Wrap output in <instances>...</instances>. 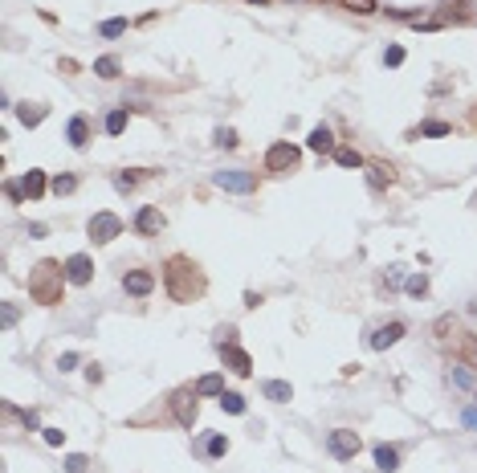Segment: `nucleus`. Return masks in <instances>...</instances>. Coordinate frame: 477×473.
<instances>
[{
	"label": "nucleus",
	"instance_id": "nucleus-1",
	"mask_svg": "<svg viewBox=\"0 0 477 473\" xmlns=\"http://www.w3.org/2000/svg\"><path fill=\"white\" fill-rule=\"evenodd\" d=\"M164 286H168V294L172 302H196L204 294V273H200V265L188 258H172L164 265Z\"/></svg>",
	"mask_w": 477,
	"mask_h": 473
},
{
	"label": "nucleus",
	"instance_id": "nucleus-2",
	"mask_svg": "<svg viewBox=\"0 0 477 473\" xmlns=\"http://www.w3.org/2000/svg\"><path fill=\"white\" fill-rule=\"evenodd\" d=\"M61 282H70V278H66V265H57V261H37V265L29 269V298L41 302V306L61 302Z\"/></svg>",
	"mask_w": 477,
	"mask_h": 473
},
{
	"label": "nucleus",
	"instance_id": "nucleus-3",
	"mask_svg": "<svg viewBox=\"0 0 477 473\" xmlns=\"http://www.w3.org/2000/svg\"><path fill=\"white\" fill-rule=\"evenodd\" d=\"M123 233V220L115 213H98V216H90V241H98V245H110L115 237Z\"/></svg>",
	"mask_w": 477,
	"mask_h": 473
},
{
	"label": "nucleus",
	"instance_id": "nucleus-4",
	"mask_svg": "<svg viewBox=\"0 0 477 473\" xmlns=\"http://www.w3.org/2000/svg\"><path fill=\"white\" fill-rule=\"evenodd\" d=\"M327 449H331L339 461H351V457L363 449V441H359V432H351V429H335L327 436Z\"/></svg>",
	"mask_w": 477,
	"mask_h": 473
},
{
	"label": "nucleus",
	"instance_id": "nucleus-5",
	"mask_svg": "<svg viewBox=\"0 0 477 473\" xmlns=\"http://www.w3.org/2000/svg\"><path fill=\"white\" fill-rule=\"evenodd\" d=\"M265 168H269V172H290V168H298V147H294V143H273V147L265 151Z\"/></svg>",
	"mask_w": 477,
	"mask_h": 473
},
{
	"label": "nucleus",
	"instance_id": "nucleus-6",
	"mask_svg": "<svg viewBox=\"0 0 477 473\" xmlns=\"http://www.w3.org/2000/svg\"><path fill=\"white\" fill-rule=\"evenodd\" d=\"M213 184L224 188V192H253L257 188V175L253 172H241V168H228V172H217Z\"/></svg>",
	"mask_w": 477,
	"mask_h": 473
},
{
	"label": "nucleus",
	"instance_id": "nucleus-7",
	"mask_svg": "<svg viewBox=\"0 0 477 473\" xmlns=\"http://www.w3.org/2000/svg\"><path fill=\"white\" fill-rule=\"evenodd\" d=\"M172 412H175V421H179L184 429H192V425H196V412H200V408H196V392H175Z\"/></svg>",
	"mask_w": 477,
	"mask_h": 473
},
{
	"label": "nucleus",
	"instance_id": "nucleus-8",
	"mask_svg": "<svg viewBox=\"0 0 477 473\" xmlns=\"http://www.w3.org/2000/svg\"><path fill=\"white\" fill-rule=\"evenodd\" d=\"M66 278H70V286H86L90 278H94V261L86 253H74V258L66 261Z\"/></svg>",
	"mask_w": 477,
	"mask_h": 473
},
{
	"label": "nucleus",
	"instance_id": "nucleus-9",
	"mask_svg": "<svg viewBox=\"0 0 477 473\" xmlns=\"http://www.w3.org/2000/svg\"><path fill=\"white\" fill-rule=\"evenodd\" d=\"M123 290L135 294V298H143V294H151V290H155V278H151L147 269H130L127 278H123Z\"/></svg>",
	"mask_w": 477,
	"mask_h": 473
},
{
	"label": "nucleus",
	"instance_id": "nucleus-10",
	"mask_svg": "<svg viewBox=\"0 0 477 473\" xmlns=\"http://www.w3.org/2000/svg\"><path fill=\"white\" fill-rule=\"evenodd\" d=\"M164 224H168V220H164V213H159V209H151V204H147V209H139V216H135V229H139L143 237H155Z\"/></svg>",
	"mask_w": 477,
	"mask_h": 473
},
{
	"label": "nucleus",
	"instance_id": "nucleus-11",
	"mask_svg": "<svg viewBox=\"0 0 477 473\" xmlns=\"http://www.w3.org/2000/svg\"><path fill=\"white\" fill-rule=\"evenodd\" d=\"M400 339H404V322H388V327H380L367 343L376 347V351H388V347H396Z\"/></svg>",
	"mask_w": 477,
	"mask_h": 473
},
{
	"label": "nucleus",
	"instance_id": "nucleus-12",
	"mask_svg": "<svg viewBox=\"0 0 477 473\" xmlns=\"http://www.w3.org/2000/svg\"><path fill=\"white\" fill-rule=\"evenodd\" d=\"M21 188H25V200H41L45 188H49V180H45V172L29 168V172H25V180H21Z\"/></svg>",
	"mask_w": 477,
	"mask_h": 473
},
{
	"label": "nucleus",
	"instance_id": "nucleus-13",
	"mask_svg": "<svg viewBox=\"0 0 477 473\" xmlns=\"http://www.w3.org/2000/svg\"><path fill=\"white\" fill-rule=\"evenodd\" d=\"M220 351H224V363H228V367H233V371H237V376H249V371H253V359H249V355H245V351H241V347H220Z\"/></svg>",
	"mask_w": 477,
	"mask_h": 473
},
{
	"label": "nucleus",
	"instance_id": "nucleus-14",
	"mask_svg": "<svg viewBox=\"0 0 477 473\" xmlns=\"http://www.w3.org/2000/svg\"><path fill=\"white\" fill-rule=\"evenodd\" d=\"M66 139H70V147H78V151H82V147L90 143V123L82 119V115H78V119H70V127H66Z\"/></svg>",
	"mask_w": 477,
	"mask_h": 473
},
{
	"label": "nucleus",
	"instance_id": "nucleus-15",
	"mask_svg": "<svg viewBox=\"0 0 477 473\" xmlns=\"http://www.w3.org/2000/svg\"><path fill=\"white\" fill-rule=\"evenodd\" d=\"M45 115H49V106H41V102H21V106H17V119H21L25 127H37Z\"/></svg>",
	"mask_w": 477,
	"mask_h": 473
},
{
	"label": "nucleus",
	"instance_id": "nucleus-16",
	"mask_svg": "<svg viewBox=\"0 0 477 473\" xmlns=\"http://www.w3.org/2000/svg\"><path fill=\"white\" fill-rule=\"evenodd\" d=\"M306 147L318 151V155H327V151H335V135H331L327 127H314L310 131V139H306Z\"/></svg>",
	"mask_w": 477,
	"mask_h": 473
},
{
	"label": "nucleus",
	"instance_id": "nucleus-17",
	"mask_svg": "<svg viewBox=\"0 0 477 473\" xmlns=\"http://www.w3.org/2000/svg\"><path fill=\"white\" fill-rule=\"evenodd\" d=\"M391 180H396V168H391V164H367V184H371V188H388Z\"/></svg>",
	"mask_w": 477,
	"mask_h": 473
},
{
	"label": "nucleus",
	"instance_id": "nucleus-18",
	"mask_svg": "<svg viewBox=\"0 0 477 473\" xmlns=\"http://www.w3.org/2000/svg\"><path fill=\"white\" fill-rule=\"evenodd\" d=\"M261 392H265V400H273V404H286V400L294 396V387L286 384V380H265Z\"/></svg>",
	"mask_w": 477,
	"mask_h": 473
},
{
	"label": "nucleus",
	"instance_id": "nucleus-19",
	"mask_svg": "<svg viewBox=\"0 0 477 473\" xmlns=\"http://www.w3.org/2000/svg\"><path fill=\"white\" fill-rule=\"evenodd\" d=\"M376 465L384 473H391V470H400V453L391 449V445H376Z\"/></svg>",
	"mask_w": 477,
	"mask_h": 473
},
{
	"label": "nucleus",
	"instance_id": "nucleus-20",
	"mask_svg": "<svg viewBox=\"0 0 477 473\" xmlns=\"http://www.w3.org/2000/svg\"><path fill=\"white\" fill-rule=\"evenodd\" d=\"M196 396H224V380H220V376H200V380H196Z\"/></svg>",
	"mask_w": 477,
	"mask_h": 473
},
{
	"label": "nucleus",
	"instance_id": "nucleus-21",
	"mask_svg": "<svg viewBox=\"0 0 477 473\" xmlns=\"http://www.w3.org/2000/svg\"><path fill=\"white\" fill-rule=\"evenodd\" d=\"M335 160H339L343 168H363V155H359L355 147H335Z\"/></svg>",
	"mask_w": 477,
	"mask_h": 473
},
{
	"label": "nucleus",
	"instance_id": "nucleus-22",
	"mask_svg": "<svg viewBox=\"0 0 477 473\" xmlns=\"http://www.w3.org/2000/svg\"><path fill=\"white\" fill-rule=\"evenodd\" d=\"M94 74H98V78H119V57H98V61H94Z\"/></svg>",
	"mask_w": 477,
	"mask_h": 473
},
{
	"label": "nucleus",
	"instance_id": "nucleus-23",
	"mask_svg": "<svg viewBox=\"0 0 477 473\" xmlns=\"http://www.w3.org/2000/svg\"><path fill=\"white\" fill-rule=\"evenodd\" d=\"M220 408H224V412H233V416H241V412H245V396L224 392V396H220Z\"/></svg>",
	"mask_w": 477,
	"mask_h": 473
},
{
	"label": "nucleus",
	"instance_id": "nucleus-24",
	"mask_svg": "<svg viewBox=\"0 0 477 473\" xmlns=\"http://www.w3.org/2000/svg\"><path fill=\"white\" fill-rule=\"evenodd\" d=\"M204 453H208V457H224V453H228V436L213 432V436L204 441Z\"/></svg>",
	"mask_w": 477,
	"mask_h": 473
},
{
	"label": "nucleus",
	"instance_id": "nucleus-25",
	"mask_svg": "<svg viewBox=\"0 0 477 473\" xmlns=\"http://www.w3.org/2000/svg\"><path fill=\"white\" fill-rule=\"evenodd\" d=\"M127 131V110H110L106 115V135H123Z\"/></svg>",
	"mask_w": 477,
	"mask_h": 473
},
{
	"label": "nucleus",
	"instance_id": "nucleus-26",
	"mask_svg": "<svg viewBox=\"0 0 477 473\" xmlns=\"http://www.w3.org/2000/svg\"><path fill=\"white\" fill-rule=\"evenodd\" d=\"M127 33V21L115 17V21H102V37H123Z\"/></svg>",
	"mask_w": 477,
	"mask_h": 473
},
{
	"label": "nucleus",
	"instance_id": "nucleus-27",
	"mask_svg": "<svg viewBox=\"0 0 477 473\" xmlns=\"http://www.w3.org/2000/svg\"><path fill=\"white\" fill-rule=\"evenodd\" d=\"M49 188H53V192H57V196H70V192H74V188H78V180H74V175H57V180H53V184H49Z\"/></svg>",
	"mask_w": 477,
	"mask_h": 473
},
{
	"label": "nucleus",
	"instance_id": "nucleus-28",
	"mask_svg": "<svg viewBox=\"0 0 477 473\" xmlns=\"http://www.w3.org/2000/svg\"><path fill=\"white\" fill-rule=\"evenodd\" d=\"M404 286H408V294H412V298H420V294H429V278H425V273H416V278H408Z\"/></svg>",
	"mask_w": 477,
	"mask_h": 473
},
{
	"label": "nucleus",
	"instance_id": "nucleus-29",
	"mask_svg": "<svg viewBox=\"0 0 477 473\" xmlns=\"http://www.w3.org/2000/svg\"><path fill=\"white\" fill-rule=\"evenodd\" d=\"M343 8L359 12V17H371V12H376V0H343Z\"/></svg>",
	"mask_w": 477,
	"mask_h": 473
},
{
	"label": "nucleus",
	"instance_id": "nucleus-30",
	"mask_svg": "<svg viewBox=\"0 0 477 473\" xmlns=\"http://www.w3.org/2000/svg\"><path fill=\"white\" fill-rule=\"evenodd\" d=\"M213 143H217V147H237V131H233V127H217Z\"/></svg>",
	"mask_w": 477,
	"mask_h": 473
},
{
	"label": "nucleus",
	"instance_id": "nucleus-31",
	"mask_svg": "<svg viewBox=\"0 0 477 473\" xmlns=\"http://www.w3.org/2000/svg\"><path fill=\"white\" fill-rule=\"evenodd\" d=\"M440 21H461V0H445L440 4Z\"/></svg>",
	"mask_w": 477,
	"mask_h": 473
},
{
	"label": "nucleus",
	"instance_id": "nucleus-32",
	"mask_svg": "<svg viewBox=\"0 0 477 473\" xmlns=\"http://www.w3.org/2000/svg\"><path fill=\"white\" fill-rule=\"evenodd\" d=\"M449 131H453V127H449V123H436V119H433V123H420V135H433V139H440V135H449Z\"/></svg>",
	"mask_w": 477,
	"mask_h": 473
},
{
	"label": "nucleus",
	"instance_id": "nucleus-33",
	"mask_svg": "<svg viewBox=\"0 0 477 473\" xmlns=\"http://www.w3.org/2000/svg\"><path fill=\"white\" fill-rule=\"evenodd\" d=\"M400 61H404V49H400V45H388V49H384V66H391V70H396Z\"/></svg>",
	"mask_w": 477,
	"mask_h": 473
},
{
	"label": "nucleus",
	"instance_id": "nucleus-34",
	"mask_svg": "<svg viewBox=\"0 0 477 473\" xmlns=\"http://www.w3.org/2000/svg\"><path fill=\"white\" fill-rule=\"evenodd\" d=\"M12 322H17V306H12V302H4V306H0V327L8 331Z\"/></svg>",
	"mask_w": 477,
	"mask_h": 473
},
{
	"label": "nucleus",
	"instance_id": "nucleus-35",
	"mask_svg": "<svg viewBox=\"0 0 477 473\" xmlns=\"http://www.w3.org/2000/svg\"><path fill=\"white\" fill-rule=\"evenodd\" d=\"M135 180H139L135 172H119V175H115V188H119V192H130V188H135Z\"/></svg>",
	"mask_w": 477,
	"mask_h": 473
},
{
	"label": "nucleus",
	"instance_id": "nucleus-36",
	"mask_svg": "<svg viewBox=\"0 0 477 473\" xmlns=\"http://www.w3.org/2000/svg\"><path fill=\"white\" fill-rule=\"evenodd\" d=\"M86 465H90V461L82 457V453H70V457H66V470H70V473H82Z\"/></svg>",
	"mask_w": 477,
	"mask_h": 473
},
{
	"label": "nucleus",
	"instance_id": "nucleus-37",
	"mask_svg": "<svg viewBox=\"0 0 477 473\" xmlns=\"http://www.w3.org/2000/svg\"><path fill=\"white\" fill-rule=\"evenodd\" d=\"M78 363H82V359H78V351H66V355L57 359V367H61V371H74Z\"/></svg>",
	"mask_w": 477,
	"mask_h": 473
},
{
	"label": "nucleus",
	"instance_id": "nucleus-38",
	"mask_svg": "<svg viewBox=\"0 0 477 473\" xmlns=\"http://www.w3.org/2000/svg\"><path fill=\"white\" fill-rule=\"evenodd\" d=\"M449 380H453V384H457V387H469V384H474V376H469L465 367H457V371H449Z\"/></svg>",
	"mask_w": 477,
	"mask_h": 473
},
{
	"label": "nucleus",
	"instance_id": "nucleus-39",
	"mask_svg": "<svg viewBox=\"0 0 477 473\" xmlns=\"http://www.w3.org/2000/svg\"><path fill=\"white\" fill-rule=\"evenodd\" d=\"M41 436H45V445H61V441H66L61 429H41Z\"/></svg>",
	"mask_w": 477,
	"mask_h": 473
},
{
	"label": "nucleus",
	"instance_id": "nucleus-40",
	"mask_svg": "<svg viewBox=\"0 0 477 473\" xmlns=\"http://www.w3.org/2000/svg\"><path fill=\"white\" fill-rule=\"evenodd\" d=\"M86 380L90 384H102V367H98V363H90L86 367Z\"/></svg>",
	"mask_w": 477,
	"mask_h": 473
},
{
	"label": "nucleus",
	"instance_id": "nucleus-41",
	"mask_svg": "<svg viewBox=\"0 0 477 473\" xmlns=\"http://www.w3.org/2000/svg\"><path fill=\"white\" fill-rule=\"evenodd\" d=\"M465 425H469V429H477V408H469V412H465Z\"/></svg>",
	"mask_w": 477,
	"mask_h": 473
},
{
	"label": "nucleus",
	"instance_id": "nucleus-42",
	"mask_svg": "<svg viewBox=\"0 0 477 473\" xmlns=\"http://www.w3.org/2000/svg\"><path fill=\"white\" fill-rule=\"evenodd\" d=\"M474 123H477V110H474Z\"/></svg>",
	"mask_w": 477,
	"mask_h": 473
},
{
	"label": "nucleus",
	"instance_id": "nucleus-43",
	"mask_svg": "<svg viewBox=\"0 0 477 473\" xmlns=\"http://www.w3.org/2000/svg\"><path fill=\"white\" fill-rule=\"evenodd\" d=\"M257 4H265V0H257Z\"/></svg>",
	"mask_w": 477,
	"mask_h": 473
}]
</instances>
